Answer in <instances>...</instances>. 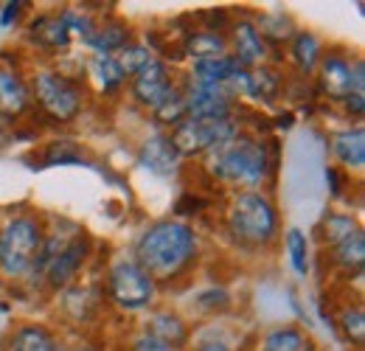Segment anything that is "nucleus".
I'll list each match as a JSON object with an SVG mask.
<instances>
[{"mask_svg": "<svg viewBox=\"0 0 365 351\" xmlns=\"http://www.w3.org/2000/svg\"><path fill=\"white\" fill-rule=\"evenodd\" d=\"M304 349V337L298 329L292 326H284V329H275L267 335L264 340V349L262 351H301Z\"/></svg>", "mask_w": 365, "mask_h": 351, "instance_id": "obj_27", "label": "nucleus"}, {"mask_svg": "<svg viewBox=\"0 0 365 351\" xmlns=\"http://www.w3.org/2000/svg\"><path fill=\"white\" fill-rule=\"evenodd\" d=\"M6 141H9V127H6V118L0 116V146H3Z\"/></svg>", "mask_w": 365, "mask_h": 351, "instance_id": "obj_38", "label": "nucleus"}, {"mask_svg": "<svg viewBox=\"0 0 365 351\" xmlns=\"http://www.w3.org/2000/svg\"><path fill=\"white\" fill-rule=\"evenodd\" d=\"M138 158H140V163H143L149 172H155V175H160V177L172 175V172L178 169V163H180V155L175 152V146H172V141H169L166 135H152V138H146Z\"/></svg>", "mask_w": 365, "mask_h": 351, "instance_id": "obj_10", "label": "nucleus"}, {"mask_svg": "<svg viewBox=\"0 0 365 351\" xmlns=\"http://www.w3.org/2000/svg\"><path fill=\"white\" fill-rule=\"evenodd\" d=\"M31 37H34V43H40L43 48H48V51L65 48V45L71 43V31H68L62 14L34 20V26H31Z\"/></svg>", "mask_w": 365, "mask_h": 351, "instance_id": "obj_17", "label": "nucleus"}, {"mask_svg": "<svg viewBox=\"0 0 365 351\" xmlns=\"http://www.w3.org/2000/svg\"><path fill=\"white\" fill-rule=\"evenodd\" d=\"M320 88L329 98H346L351 93V65L343 56H326L320 65Z\"/></svg>", "mask_w": 365, "mask_h": 351, "instance_id": "obj_13", "label": "nucleus"}, {"mask_svg": "<svg viewBox=\"0 0 365 351\" xmlns=\"http://www.w3.org/2000/svg\"><path fill=\"white\" fill-rule=\"evenodd\" d=\"M91 73H93V79L98 82V88L104 90V93L118 90L121 85H124V79H127V73L121 71V65H118V59H115V56H93Z\"/></svg>", "mask_w": 365, "mask_h": 351, "instance_id": "obj_19", "label": "nucleus"}, {"mask_svg": "<svg viewBox=\"0 0 365 351\" xmlns=\"http://www.w3.org/2000/svg\"><path fill=\"white\" fill-rule=\"evenodd\" d=\"M360 228H357V222L351 220V217H343V214H329L326 222H323V233H326V239L331 242V245H340L343 239H349L351 233H357Z\"/></svg>", "mask_w": 365, "mask_h": 351, "instance_id": "obj_28", "label": "nucleus"}, {"mask_svg": "<svg viewBox=\"0 0 365 351\" xmlns=\"http://www.w3.org/2000/svg\"><path fill=\"white\" fill-rule=\"evenodd\" d=\"M326 180H329V191L331 197H337L343 191V177L337 175V169H326Z\"/></svg>", "mask_w": 365, "mask_h": 351, "instance_id": "obj_36", "label": "nucleus"}, {"mask_svg": "<svg viewBox=\"0 0 365 351\" xmlns=\"http://www.w3.org/2000/svg\"><path fill=\"white\" fill-rule=\"evenodd\" d=\"M340 326H343V332H346V337L351 340V343H363L365 340V315L363 309H346L343 312V317H340Z\"/></svg>", "mask_w": 365, "mask_h": 351, "instance_id": "obj_30", "label": "nucleus"}, {"mask_svg": "<svg viewBox=\"0 0 365 351\" xmlns=\"http://www.w3.org/2000/svg\"><path fill=\"white\" fill-rule=\"evenodd\" d=\"M20 9H23V3H6V6H3V14H0V29H9L11 20H17Z\"/></svg>", "mask_w": 365, "mask_h": 351, "instance_id": "obj_34", "label": "nucleus"}, {"mask_svg": "<svg viewBox=\"0 0 365 351\" xmlns=\"http://www.w3.org/2000/svg\"><path fill=\"white\" fill-rule=\"evenodd\" d=\"M155 116H158V121H163V124H182L188 116H185V98H182L180 90L172 88V93L155 107Z\"/></svg>", "mask_w": 365, "mask_h": 351, "instance_id": "obj_26", "label": "nucleus"}, {"mask_svg": "<svg viewBox=\"0 0 365 351\" xmlns=\"http://www.w3.org/2000/svg\"><path fill=\"white\" fill-rule=\"evenodd\" d=\"M96 51V56H113L115 51H124L130 43V31L124 26H104L98 31H93L85 40Z\"/></svg>", "mask_w": 365, "mask_h": 351, "instance_id": "obj_18", "label": "nucleus"}, {"mask_svg": "<svg viewBox=\"0 0 365 351\" xmlns=\"http://www.w3.org/2000/svg\"><path fill=\"white\" fill-rule=\"evenodd\" d=\"M143 62H149V51H146V48H140V45H130V48H124V51H121V56H118V65H121V71H124L127 76H130V73H135Z\"/></svg>", "mask_w": 365, "mask_h": 351, "instance_id": "obj_32", "label": "nucleus"}, {"mask_svg": "<svg viewBox=\"0 0 365 351\" xmlns=\"http://www.w3.org/2000/svg\"><path fill=\"white\" fill-rule=\"evenodd\" d=\"M172 93V82H169V71L160 59L149 56V62H143L133 73V96H135L140 104L146 107H158L166 96Z\"/></svg>", "mask_w": 365, "mask_h": 351, "instance_id": "obj_9", "label": "nucleus"}, {"mask_svg": "<svg viewBox=\"0 0 365 351\" xmlns=\"http://www.w3.org/2000/svg\"><path fill=\"white\" fill-rule=\"evenodd\" d=\"M48 163H62V166H71V163H79V149L71 143V141H53L46 152Z\"/></svg>", "mask_w": 365, "mask_h": 351, "instance_id": "obj_31", "label": "nucleus"}, {"mask_svg": "<svg viewBox=\"0 0 365 351\" xmlns=\"http://www.w3.org/2000/svg\"><path fill=\"white\" fill-rule=\"evenodd\" d=\"M43 250V230L31 217H17L0 230V273L20 278L34 270Z\"/></svg>", "mask_w": 365, "mask_h": 351, "instance_id": "obj_3", "label": "nucleus"}, {"mask_svg": "<svg viewBox=\"0 0 365 351\" xmlns=\"http://www.w3.org/2000/svg\"><path fill=\"white\" fill-rule=\"evenodd\" d=\"M110 295L118 307L143 309L155 295V281L135 262H118L110 270Z\"/></svg>", "mask_w": 365, "mask_h": 351, "instance_id": "obj_7", "label": "nucleus"}, {"mask_svg": "<svg viewBox=\"0 0 365 351\" xmlns=\"http://www.w3.org/2000/svg\"><path fill=\"white\" fill-rule=\"evenodd\" d=\"M197 253L194 230L180 222H158L152 225L135 245V264L155 278H175Z\"/></svg>", "mask_w": 365, "mask_h": 351, "instance_id": "obj_1", "label": "nucleus"}, {"mask_svg": "<svg viewBox=\"0 0 365 351\" xmlns=\"http://www.w3.org/2000/svg\"><path fill=\"white\" fill-rule=\"evenodd\" d=\"M242 90L253 98H264V101H273L278 96V76L273 71H264V68H256L250 73H245V82H242Z\"/></svg>", "mask_w": 365, "mask_h": 351, "instance_id": "obj_23", "label": "nucleus"}, {"mask_svg": "<svg viewBox=\"0 0 365 351\" xmlns=\"http://www.w3.org/2000/svg\"><path fill=\"white\" fill-rule=\"evenodd\" d=\"M233 48H236V62L239 65H259L264 59V40L259 37V29L250 23H239L233 29Z\"/></svg>", "mask_w": 365, "mask_h": 351, "instance_id": "obj_15", "label": "nucleus"}, {"mask_svg": "<svg viewBox=\"0 0 365 351\" xmlns=\"http://www.w3.org/2000/svg\"><path fill=\"white\" fill-rule=\"evenodd\" d=\"M11 351H56V343L43 326H23L11 340Z\"/></svg>", "mask_w": 365, "mask_h": 351, "instance_id": "obj_24", "label": "nucleus"}, {"mask_svg": "<svg viewBox=\"0 0 365 351\" xmlns=\"http://www.w3.org/2000/svg\"><path fill=\"white\" fill-rule=\"evenodd\" d=\"M331 149L334 155L351 166V169H363L365 163V132L363 127H354V130H343L331 138Z\"/></svg>", "mask_w": 365, "mask_h": 351, "instance_id": "obj_16", "label": "nucleus"}, {"mask_svg": "<svg viewBox=\"0 0 365 351\" xmlns=\"http://www.w3.org/2000/svg\"><path fill=\"white\" fill-rule=\"evenodd\" d=\"M239 132L236 124L225 118V121H200V118H185L182 124L175 127V135L169 138L178 155H200V152H211L222 143L233 141Z\"/></svg>", "mask_w": 365, "mask_h": 351, "instance_id": "obj_5", "label": "nucleus"}, {"mask_svg": "<svg viewBox=\"0 0 365 351\" xmlns=\"http://www.w3.org/2000/svg\"><path fill=\"white\" fill-rule=\"evenodd\" d=\"M185 51L194 56V62L200 59H214V56H225V40L217 31H194L185 40Z\"/></svg>", "mask_w": 365, "mask_h": 351, "instance_id": "obj_20", "label": "nucleus"}, {"mask_svg": "<svg viewBox=\"0 0 365 351\" xmlns=\"http://www.w3.org/2000/svg\"><path fill=\"white\" fill-rule=\"evenodd\" d=\"M146 335L155 337V340H160L169 349H180V346H185V340H188L185 323H182L178 315H169V312L152 315L149 323H146Z\"/></svg>", "mask_w": 365, "mask_h": 351, "instance_id": "obj_14", "label": "nucleus"}, {"mask_svg": "<svg viewBox=\"0 0 365 351\" xmlns=\"http://www.w3.org/2000/svg\"><path fill=\"white\" fill-rule=\"evenodd\" d=\"M197 351H230L228 346H222V343H202Z\"/></svg>", "mask_w": 365, "mask_h": 351, "instance_id": "obj_37", "label": "nucleus"}, {"mask_svg": "<svg viewBox=\"0 0 365 351\" xmlns=\"http://www.w3.org/2000/svg\"><path fill=\"white\" fill-rule=\"evenodd\" d=\"M259 26H262V34L259 37H270L275 43H281V40H289L295 31H292V23L284 17V14H264L262 20H259Z\"/></svg>", "mask_w": 365, "mask_h": 351, "instance_id": "obj_29", "label": "nucleus"}, {"mask_svg": "<svg viewBox=\"0 0 365 351\" xmlns=\"http://www.w3.org/2000/svg\"><path fill=\"white\" fill-rule=\"evenodd\" d=\"M346 107H349V113H354L357 118L365 113V96L363 93H349L346 96Z\"/></svg>", "mask_w": 365, "mask_h": 351, "instance_id": "obj_35", "label": "nucleus"}, {"mask_svg": "<svg viewBox=\"0 0 365 351\" xmlns=\"http://www.w3.org/2000/svg\"><path fill=\"white\" fill-rule=\"evenodd\" d=\"M29 101H31V93L26 88V82L14 71L0 68V116L14 118L29 107Z\"/></svg>", "mask_w": 365, "mask_h": 351, "instance_id": "obj_12", "label": "nucleus"}, {"mask_svg": "<svg viewBox=\"0 0 365 351\" xmlns=\"http://www.w3.org/2000/svg\"><path fill=\"white\" fill-rule=\"evenodd\" d=\"M287 250H289V264L298 275H307L309 270V242L298 228L287 230Z\"/></svg>", "mask_w": 365, "mask_h": 351, "instance_id": "obj_25", "label": "nucleus"}, {"mask_svg": "<svg viewBox=\"0 0 365 351\" xmlns=\"http://www.w3.org/2000/svg\"><path fill=\"white\" fill-rule=\"evenodd\" d=\"M292 59H295V65H298L304 73H312V71H315V65L320 62L318 37H315V34H309V31L295 34V40H292Z\"/></svg>", "mask_w": 365, "mask_h": 351, "instance_id": "obj_22", "label": "nucleus"}, {"mask_svg": "<svg viewBox=\"0 0 365 351\" xmlns=\"http://www.w3.org/2000/svg\"><path fill=\"white\" fill-rule=\"evenodd\" d=\"M79 351H93V349H79Z\"/></svg>", "mask_w": 365, "mask_h": 351, "instance_id": "obj_39", "label": "nucleus"}, {"mask_svg": "<svg viewBox=\"0 0 365 351\" xmlns=\"http://www.w3.org/2000/svg\"><path fill=\"white\" fill-rule=\"evenodd\" d=\"M267 149L259 141L250 138H233L228 143L214 149L211 172L225 180V183H239V185H256L267 175Z\"/></svg>", "mask_w": 365, "mask_h": 351, "instance_id": "obj_2", "label": "nucleus"}, {"mask_svg": "<svg viewBox=\"0 0 365 351\" xmlns=\"http://www.w3.org/2000/svg\"><path fill=\"white\" fill-rule=\"evenodd\" d=\"M34 96L43 104V110L51 118H56V121H73L79 116V110H82L79 88L71 79H65L62 73H53V71L37 73Z\"/></svg>", "mask_w": 365, "mask_h": 351, "instance_id": "obj_6", "label": "nucleus"}, {"mask_svg": "<svg viewBox=\"0 0 365 351\" xmlns=\"http://www.w3.org/2000/svg\"><path fill=\"white\" fill-rule=\"evenodd\" d=\"M185 98V116L200 118V121H225L233 113L228 88H214V85H197L188 82V90L182 93Z\"/></svg>", "mask_w": 365, "mask_h": 351, "instance_id": "obj_8", "label": "nucleus"}, {"mask_svg": "<svg viewBox=\"0 0 365 351\" xmlns=\"http://www.w3.org/2000/svg\"><path fill=\"white\" fill-rule=\"evenodd\" d=\"M230 230L242 245H250V248L267 245L278 230V214L273 203L253 191L239 194L230 208Z\"/></svg>", "mask_w": 365, "mask_h": 351, "instance_id": "obj_4", "label": "nucleus"}, {"mask_svg": "<svg viewBox=\"0 0 365 351\" xmlns=\"http://www.w3.org/2000/svg\"><path fill=\"white\" fill-rule=\"evenodd\" d=\"M334 262L340 264L343 270H363V262H365V236L363 230H357V233H351L349 239H343L340 245H334Z\"/></svg>", "mask_w": 365, "mask_h": 351, "instance_id": "obj_21", "label": "nucleus"}, {"mask_svg": "<svg viewBox=\"0 0 365 351\" xmlns=\"http://www.w3.org/2000/svg\"><path fill=\"white\" fill-rule=\"evenodd\" d=\"M133 351H175L169 349V346H163L160 340H155V337H149V335H143V337H138Z\"/></svg>", "mask_w": 365, "mask_h": 351, "instance_id": "obj_33", "label": "nucleus"}, {"mask_svg": "<svg viewBox=\"0 0 365 351\" xmlns=\"http://www.w3.org/2000/svg\"><path fill=\"white\" fill-rule=\"evenodd\" d=\"M242 73V65L233 56H214V59H200L194 62L191 71V82L197 85H214V88H228L233 79Z\"/></svg>", "mask_w": 365, "mask_h": 351, "instance_id": "obj_11", "label": "nucleus"}]
</instances>
